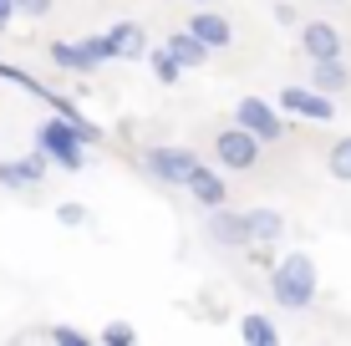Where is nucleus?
<instances>
[{"instance_id": "1", "label": "nucleus", "mask_w": 351, "mask_h": 346, "mask_svg": "<svg viewBox=\"0 0 351 346\" xmlns=\"http://www.w3.org/2000/svg\"><path fill=\"white\" fill-rule=\"evenodd\" d=\"M316 260L311 255H285L280 265L270 270V295H275V306L280 311H311V301H316Z\"/></svg>"}, {"instance_id": "2", "label": "nucleus", "mask_w": 351, "mask_h": 346, "mask_svg": "<svg viewBox=\"0 0 351 346\" xmlns=\"http://www.w3.org/2000/svg\"><path fill=\"white\" fill-rule=\"evenodd\" d=\"M36 148L46 153V158L56 163V169H66V173H77V169H87V133H82L71 117H62V112H51L41 127H36Z\"/></svg>"}, {"instance_id": "3", "label": "nucleus", "mask_w": 351, "mask_h": 346, "mask_svg": "<svg viewBox=\"0 0 351 346\" xmlns=\"http://www.w3.org/2000/svg\"><path fill=\"white\" fill-rule=\"evenodd\" d=\"M260 148L265 143L250 133V127H224L219 138H214V163H219V169H229V173H250L260 163Z\"/></svg>"}, {"instance_id": "4", "label": "nucleus", "mask_w": 351, "mask_h": 346, "mask_svg": "<svg viewBox=\"0 0 351 346\" xmlns=\"http://www.w3.org/2000/svg\"><path fill=\"white\" fill-rule=\"evenodd\" d=\"M51 62L62 71H97L112 62V46H107V36H82V41H56L51 46Z\"/></svg>"}, {"instance_id": "5", "label": "nucleus", "mask_w": 351, "mask_h": 346, "mask_svg": "<svg viewBox=\"0 0 351 346\" xmlns=\"http://www.w3.org/2000/svg\"><path fill=\"white\" fill-rule=\"evenodd\" d=\"M143 169L158 178V184H189V173L199 169V153L193 148H148Z\"/></svg>"}, {"instance_id": "6", "label": "nucleus", "mask_w": 351, "mask_h": 346, "mask_svg": "<svg viewBox=\"0 0 351 346\" xmlns=\"http://www.w3.org/2000/svg\"><path fill=\"white\" fill-rule=\"evenodd\" d=\"M234 123L239 127H250L260 143H280L285 138V123H280V112H275L265 97H239V107H234Z\"/></svg>"}, {"instance_id": "7", "label": "nucleus", "mask_w": 351, "mask_h": 346, "mask_svg": "<svg viewBox=\"0 0 351 346\" xmlns=\"http://www.w3.org/2000/svg\"><path fill=\"white\" fill-rule=\"evenodd\" d=\"M209 240L219 245V249H250L255 245V234H250V214H239V209H209Z\"/></svg>"}, {"instance_id": "8", "label": "nucleus", "mask_w": 351, "mask_h": 346, "mask_svg": "<svg viewBox=\"0 0 351 346\" xmlns=\"http://www.w3.org/2000/svg\"><path fill=\"white\" fill-rule=\"evenodd\" d=\"M280 107H285V112H295V117H306V123H331V117H336L331 92H321V87H285L280 92Z\"/></svg>"}, {"instance_id": "9", "label": "nucleus", "mask_w": 351, "mask_h": 346, "mask_svg": "<svg viewBox=\"0 0 351 346\" xmlns=\"http://www.w3.org/2000/svg\"><path fill=\"white\" fill-rule=\"evenodd\" d=\"M46 169H51V158H46L41 148H36V153H26V158H10V163H0V188H10V194L41 188Z\"/></svg>"}, {"instance_id": "10", "label": "nucleus", "mask_w": 351, "mask_h": 346, "mask_svg": "<svg viewBox=\"0 0 351 346\" xmlns=\"http://www.w3.org/2000/svg\"><path fill=\"white\" fill-rule=\"evenodd\" d=\"M184 188L193 194V204H199V209H219V204H229V184H224L219 169H204V163H199V169L189 173Z\"/></svg>"}, {"instance_id": "11", "label": "nucleus", "mask_w": 351, "mask_h": 346, "mask_svg": "<svg viewBox=\"0 0 351 346\" xmlns=\"http://www.w3.org/2000/svg\"><path fill=\"white\" fill-rule=\"evenodd\" d=\"M300 51H306L311 62H321V56H341V31H336L331 21H306V26H300Z\"/></svg>"}, {"instance_id": "12", "label": "nucleus", "mask_w": 351, "mask_h": 346, "mask_svg": "<svg viewBox=\"0 0 351 346\" xmlns=\"http://www.w3.org/2000/svg\"><path fill=\"white\" fill-rule=\"evenodd\" d=\"M107 46H112L117 62H138V56H148V31H143L138 21H117V26L107 31Z\"/></svg>"}, {"instance_id": "13", "label": "nucleus", "mask_w": 351, "mask_h": 346, "mask_svg": "<svg viewBox=\"0 0 351 346\" xmlns=\"http://www.w3.org/2000/svg\"><path fill=\"white\" fill-rule=\"evenodd\" d=\"M189 31L199 36V41L209 46V51H219V46H229V41H234V26H229V21L219 16V10H204V5L189 16Z\"/></svg>"}, {"instance_id": "14", "label": "nucleus", "mask_w": 351, "mask_h": 346, "mask_svg": "<svg viewBox=\"0 0 351 346\" xmlns=\"http://www.w3.org/2000/svg\"><path fill=\"white\" fill-rule=\"evenodd\" d=\"M163 46L173 51V62L184 66V71H199L204 62H209V46H204V41H199V36H193L189 26H184V31H173V36H168Z\"/></svg>"}, {"instance_id": "15", "label": "nucleus", "mask_w": 351, "mask_h": 346, "mask_svg": "<svg viewBox=\"0 0 351 346\" xmlns=\"http://www.w3.org/2000/svg\"><path fill=\"white\" fill-rule=\"evenodd\" d=\"M311 87H321V92H346L351 87V71L341 66V56H321V62H311Z\"/></svg>"}, {"instance_id": "16", "label": "nucleus", "mask_w": 351, "mask_h": 346, "mask_svg": "<svg viewBox=\"0 0 351 346\" xmlns=\"http://www.w3.org/2000/svg\"><path fill=\"white\" fill-rule=\"evenodd\" d=\"M250 214V234H255V245H275L285 234V214L280 209H245Z\"/></svg>"}, {"instance_id": "17", "label": "nucleus", "mask_w": 351, "mask_h": 346, "mask_svg": "<svg viewBox=\"0 0 351 346\" xmlns=\"http://www.w3.org/2000/svg\"><path fill=\"white\" fill-rule=\"evenodd\" d=\"M239 341H250V346H275V341H280V326H275L270 316L250 311L245 321H239Z\"/></svg>"}, {"instance_id": "18", "label": "nucleus", "mask_w": 351, "mask_h": 346, "mask_svg": "<svg viewBox=\"0 0 351 346\" xmlns=\"http://www.w3.org/2000/svg\"><path fill=\"white\" fill-rule=\"evenodd\" d=\"M326 169H331L336 184H351V138H336L331 153H326Z\"/></svg>"}, {"instance_id": "19", "label": "nucleus", "mask_w": 351, "mask_h": 346, "mask_svg": "<svg viewBox=\"0 0 351 346\" xmlns=\"http://www.w3.org/2000/svg\"><path fill=\"white\" fill-rule=\"evenodd\" d=\"M148 66H153V77H158L163 87H173V82L184 77V66L173 62V51H168V46H158V51H148Z\"/></svg>"}, {"instance_id": "20", "label": "nucleus", "mask_w": 351, "mask_h": 346, "mask_svg": "<svg viewBox=\"0 0 351 346\" xmlns=\"http://www.w3.org/2000/svg\"><path fill=\"white\" fill-rule=\"evenodd\" d=\"M102 341H107V346H132V341H138V331H132L128 321H112V326L102 331Z\"/></svg>"}, {"instance_id": "21", "label": "nucleus", "mask_w": 351, "mask_h": 346, "mask_svg": "<svg viewBox=\"0 0 351 346\" xmlns=\"http://www.w3.org/2000/svg\"><path fill=\"white\" fill-rule=\"evenodd\" d=\"M56 219L71 224V230H82V224H87V209H82V204H62V209H56Z\"/></svg>"}, {"instance_id": "22", "label": "nucleus", "mask_w": 351, "mask_h": 346, "mask_svg": "<svg viewBox=\"0 0 351 346\" xmlns=\"http://www.w3.org/2000/svg\"><path fill=\"white\" fill-rule=\"evenodd\" d=\"M51 341H62V346H87V331H77V326H56V331H51Z\"/></svg>"}, {"instance_id": "23", "label": "nucleus", "mask_w": 351, "mask_h": 346, "mask_svg": "<svg viewBox=\"0 0 351 346\" xmlns=\"http://www.w3.org/2000/svg\"><path fill=\"white\" fill-rule=\"evenodd\" d=\"M16 10H21V16H46L51 0H16Z\"/></svg>"}, {"instance_id": "24", "label": "nucleus", "mask_w": 351, "mask_h": 346, "mask_svg": "<svg viewBox=\"0 0 351 346\" xmlns=\"http://www.w3.org/2000/svg\"><path fill=\"white\" fill-rule=\"evenodd\" d=\"M16 16H21V10H16V0H0V31H5Z\"/></svg>"}, {"instance_id": "25", "label": "nucleus", "mask_w": 351, "mask_h": 346, "mask_svg": "<svg viewBox=\"0 0 351 346\" xmlns=\"http://www.w3.org/2000/svg\"><path fill=\"white\" fill-rule=\"evenodd\" d=\"M275 21H280V26H295V5H285V0H280V5H275Z\"/></svg>"}, {"instance_id": "26", "label": "nucleus", "mask_w": 351, "mask_h": 346, "mask_svg": "<svg viewBox=\"0 0 351 346\" xmlns=\"http://www.w3.org/2000/svg\"><path fill=\"white\" fill-rule=\"evenodd\" d=\"M193 5H214V0H193Z\"/></svg>"}]
</instances>
